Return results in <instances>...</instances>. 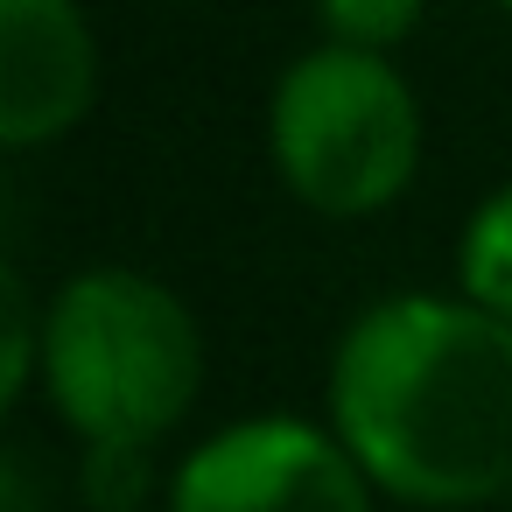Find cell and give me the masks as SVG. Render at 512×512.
Listing matches in <instances>:
<instances>
[{
  "instance_id": "obj_8",
  "label": "cell",
  "mask_w": 512,
  "mask_h": 512,
  "mask_svg": "<svg viewBox=\"0 0 512 512\" xmlns=\"http://www.w3.org/2000/svg\"><path fill=\"white\" fill-rule=\"evenodd\" d=\"M428 15V0H316V22L330 43H358V50H400Z\"/></svg>"
},
{
  "instance_id": "obj_1",
  "label": "cell",
  "mask_w": 512,
  "mask_h": 512,
  "mask_svg": "<svg viewBox=\"0 0 512 512\" xmlns=\"http://www.w3.org/2000/svg\"><path fill=\"white\" fill-rule=\"evenodd\" d=\"M323 400L379 498L421 512L512 498V316L470 295H386L344 323Z\"/></svg>"
},
{
  "instance_id": "obj_10",
  "label": "cell",
  "mask_w": 512,
  "mask_h": 512,
  "mask_svg": "<svg viewBox=\"0 0 512 512\" xmlns=\"http://www.w3.org/2000/svg\"><path fill=\"white\" fill-rule=\"evenodd\" d=\"M491 8H505V15H512V0H491Z\"/></svg>"
},
{
  "instance_id": "obj_9",
  "label": "cell",
  "mask_w": 512,
  "mask_h": 512,
  "mask_svg": "<svg viewBox=\"0 0 512 512\" xmlns=\"http://www.w3.org/2000/svg\"><path fill=\"white\" fill-rule=\"evenodd\" d=\"M85 498L92 512H141L155 491V449H85Z\"/></svg>"
},
{
  "instance_id": "obj_4",
  "label": "cell",
  "mask_w": 512,
  "mask_h": 512,
  "mask_svg": "<svg viewBox=\"0 0 512 512\" xmlns=\"http://www.w3.org/2000/svg\"><path fill=\"white\" fill-rule=\"evenodd\" d=\"M372 498L379 484L344 435L302 414H246L169 477V512H372Z\"/></svg>"
},
{
  "instance_id": "obj_5",
  "label": "cell",
  "mask_w": 512,
  "mask_h": 512,
  "mask_svg": "<svg viewBox=\"0 0 512 512\" xmlns=\"http://www.w3.org/2000/svg\"><path fill=\"white\" fill-rule=\"evenodd\" d=\"M99 106V36L78 0H0V141H64Z\"/></svg>"
},
{
  "instance_id": "obj_6",
  "label": "cell",
  "mask_w": 512,
  "mask_h": 512,
  "mask_svg": "<svg viewBox=\"0 0 512 512\" xmlns=\"http://www.w3.org/2000/svg\"><path fill=\"white\" fill-rule=\"evenodd\" d=\"M456 281H463L470 302L512 316V183L491 190V197L470 211L463 246H456Z\"/></svg>"
},
{
  "instance_id": "obj_2",
  "label": "cell",
  "mask_w": 512,
  "mask_h": 512,
  "mask_svg": "<svg viewBox=\"0 0 512 512\" xmlns=\"http://www.w3.org/2000/svg\"><path fill=\"white\" fill-rule=\"evenodd\" d=\"M43 393L78 449H155L204 393V330L169 281L85 267L43 302Z\"/></svg>"
},
{
  "instance_id": "obj_3",
  "label": "cell",
  "mask_w": 512,
  "mask_h": 512,
  "mask_svg": "<svg viewBox=\"0 0 512 512\" xmlns=\"http://www.w3.org/2000/svg\"><path fill=\"white\" fill-rule=\"evenodd\" d=\"M267 162L316 218H379L421 169V99L386 50L316 43L267 99Z\"/></svg>"
},
{
  "instance_id": "obj_7",
  "label": "cell",
  "mask_w": 512,
  "mask_h": 512,
  "mask_svg": "<svg viewBox=\"0 0 512 512\" xmlns=\"http://www.w3.org/2000/svg\"><path fill=\"white\" fill-rule=\"evenodd\" d=\"M0 309H8V351H0V393L8 407L29 400V386L43 379V302L29 295V274L8 267L0 274Z\"/></svg>"
}]
</instances>
